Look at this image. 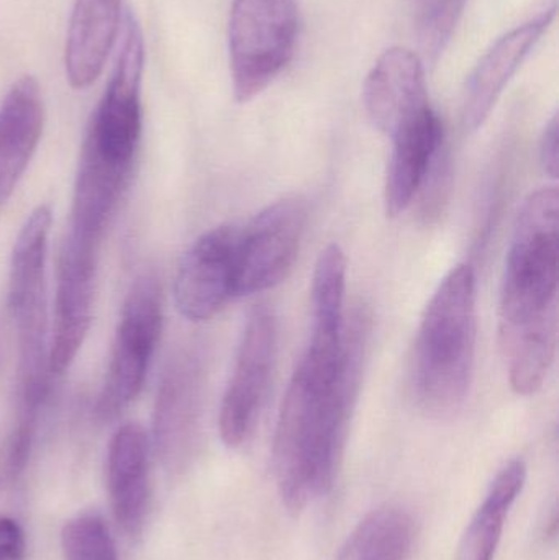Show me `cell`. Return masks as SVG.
Listing matches in <instances>:
<instances>
[{
	"label": "cell",
	"mask_w": 559,
	"mask_h": 560,
	"mask_svg": "<svg viewBox=\"0 0 559 560\" xmlns=\"http://www.w3.org/2000/svg\"><path fill=\"white\" fill-rule=\"evenodd\" d=\"M120 33L114 71L92 115L82 150L91 151L105 163L133 170L143 130L141 81L144 69L143 33L133 13H125Z\"/></svg>",
	"instance_id": "5"
},
{
	"label": "cell",
	"mask_w": 559,
	"mask_h": 560,
	"mask_svg": "<svg viewBox=\"0 0 559 560\" xmlns=\"http://www.w3.org/2000/svg\"><path fill=\"white\" fill-rule=\"evenodd\" d=\"M275 354V316L265 305L256 306L246 319L233 374L220 405V438L230 450L242 447L255 431L271 381Z\"/></svg>",
	"instance_id": "9"
},
{
	"label": "cell",
	"mask_w": 559,
	"mask_h": 560,
	"mask_svg": "<svg viewBox=\"0 0 559 560\" xmlns=\"http://www.w3.org/2000/svg\"><path fill=\"white\" fill-rule=\"evenodd\" d=\"M559 192L548 186L525 199L505 262L501 328L558 313Z\"/></svg>",
	"instance_id": "3"
},
{
	"label": "cell",
	"mask_w": 559,
	"mask_h": 560,
	"mask_svg": "<svg viewBox=\"0 0 559 560\" xmlns=\"http://www.w3.org/2000/svg\"><path fill=\"white\" fill-rule=\"evenodd\" d=\"M124 0H74L65 66L69 84L88 89L104 71L108 55L120 35Z\"/></svg>",
	"instance_id": "18"
},
{
	"label": "cell",
	"mask_w": 559,
	"mask_h": 560,
	"mask_svg": "<svg viewBox=\"0 0 559 560\" xmlns=\"http://www.w3.org/2000/svg\"><path fill=\"white\" fill-rule=\"evenodd\" d=\"M25 533L19 522L0 516V560H25Z\"/></svg>",
	"instance_id": "25"
},
{
	"label": "cell",
	"mask_w": 559,
	"mask_h": 560,
	"mask_svg": "<svg viewBox=\"0 0 559 560\" xmlns=\"http://www.w3.org/2000/svg\"><path fill=\"white\" fill-rule=\"evenodd\" d=\"M525 480L527 467L524 460H511L499 470L486 493L485 502L476 510L463 535L456 560H494L505 520L524 490Z\"/></svg>",
	"instance_id": "19"
},
{
	"label": "cell",
	"mask_w": 559,
	"mask_h": 560,
	"mask_svg": "<svg viewBox=\"0 0 559 560\" xmlns=\"http://www.w3.org/2000/svg\"><path fill=\"white\" fill-rule=\"evenodd\" d=\"M387 161L384 206L387 217L396 219L414 206L433 163L445 150V131L432 107L420 112L393 135Z\"/></svg>",
	"instance_id": "15"
},
{
	"label": "cell",
	"mask_w": 559,
	"mask_h": 560,
	"mask_svg": "<svg viewBox=\"0 0 559 560\" xmlns=\"http://www.w3.org/2000/svg\"><path fill=\"white\" fill-rule=\"evenodd\" d=\"M475 352V271L459 265L440 282L420 323L412 384L422 411L430 417H450L465 404Z\"/></svg>",
	"instance_id": "2"
},
{
	"label": "cell",
	"mask_w": 559,
	"mask_h": 560,
	"mask_svg": "<svg viewBox=\"0 0 559 560\" xmlns=\"http://www.w3.org/2000/svg\"><path fill=\"white\" fill-rule=\"evenodd\" d=\"M45 102L33 75L13 82L0 102V210L25 173L42 140Z\"/></svg>",
	"instance_id": "16"
},
{
	"label": "cell",
	"mask_w": 559,
	"mask_h": 560,
	"mask_svg": "<svg viewBox=\"0 0 559 560\" xmlns=\"http://www.w3.org/2000/svg\"><path fill=\"white\" fill-rule=\"evenodd\" d=\"M555 15L557 3L545 5L540 13L501 36L482 56L469 75L463 102V121L469 131L478 130L488 120L509 81L550 28Z\"/></svg>",
	"instance_id": "13"
},
{
	"label": "cell",
	"mask_w": 559,
	"mask_h": 560,
	"mask_svg": "<svg viewBox=\"0 0 559 560\" xmlns=\"http://www.w3.org/2000/svg\"><path fill=\"white\" fill-rule=\"evenodd\" d=\"M345 290H347V258L338 245H328L318 256L312 279L314 331L312 351L335 354L340 351L345 326Z\"/></svg>",
	"instance_id": "21"
},
{
	"label": "cell",
	"mask_w": 559,
	"mask_h": 560,
	"mask_svg": "<svg viewBox=\"0 0 559 560\" xmlns=\"http://www.w3.org/2000/svg\"><path fill=\"white\" fill-rule=\"evenodd\" d=\"M98 252L101 246L69 235L62 243L48 346L51 374L61 375L68 371L91 328Z\"/></svg>",
	"instance_id": "11"
},
{
	"label": "cell",
	"mask_w": 559,
	"mask_h": 560,
	"mask_svg": "<svg viewBox=\"0 0 559 560\" xmlns=\"http://www.w3.org/2000/svg\"><path fill=\"white\" fill-rule=\"evenodd\" d=\"M361 378L354 369L340 368L324 384L295 369L272 443L276 482L289 512H301L334 487Z\"/></svg>",
	"instance_id": "1"
},
{
	"label": "cell",
	"mask_w": 559,
	"mask_h": 560,
	"mask_svg": "<svg viewBox=\"0 0 559 560\" xmlns=\"http://www.w3.org/2000/svg\"><path fill=\"white\" fill-rule=\"evenodd\" d=\"M295 0H233L229 22L233 94L249 102L289 65L298 42Z\"/></svg>",
	"instance_id": "4"
},
{
	"label": "cell",
	"mask_w": 559,
	"mask_h": 560,
	"mask_svg": "<svg viewBox=\"0 0 559 560\" xmlns=\"http://www.w3.org/2000/svg\"><path fill=\"white\" fill-rule=\"evenodd\" d=\"M163 328V296L156 276L135 280L115 331L104 387L95 405L98 420L117 418L140 395Z\"/></svg>",
	"instance_id": "6"
},
{
	"label": "cell",
	"mask_w": 559,
	"mask_h": 560,
	"mask_svg": "<svg viewBox=\"0 0 559 560\" xmlns=\"http://www.w3.org/2000/svg\"><path fill=\"white\" fill-rule=\"evenodd\" d=\"M540 161L545 173L557 179L559 174V121L558 115L551 118L550 124L545 128L544 138L540 144Z\"/></svg>",
	"instance_id": "26"
},
{
	"label": "cell",
	"mask_w": 559,
	"mask_h": 560,
	"mask_svg": "<svg viewBox=\"0 0 559 560\" xmlns=\"http://www.w3.org/2000/svg\"><path fill=\"white\" fill-rule=\"evenodd\" d=\"M51 222V209L36 207L23 223L10 259L9 308L15 323L19 365L25 369L48 364L46 255Z\"/></svg>",
	"instance_id": "7"
},
{
	"label": "cell",
	"mask_w": 559,
	"mask_h": 560,
	"mask_svg": "<svg viewBox=\"0 0 559 560\" xmlns=\"http://www.w3.org/2000/svg\"><path fill=\"white\" fill-rule=\"evenodd\" d=\"M416 535L410 513L383 506L354 528L338 560H409Z\"/></svg>",
	"instance_id": "22"
},
{
	"label": "cell",
	"mask_w": 559,
	"mask_h": 560,
	"mask_svg": "<svg viewBox=\"0 0 559 560\" xmlns=\"http://www.w3.org/2000/svg\"><path fill=\"white\" fill-rule=\"evenodd\" d=\"M202 388L199 355L183 352L171 361L158 390L153 418L154 450L167 472H183L196 456Z\"/></svg>",
	"instance_id": "10"
},
{
	"label": "cell",
	"mask_w": 559,
	"mask_h": 560,
	"mask_svg": "<svg viewBox=\"0 0 559 560\" xmlns=\"http://www.w3.org/2000/svg\"><path fill=\"white\" fill-rule=\"evenodd\" d=\"M363 102L374 127L389 137L429 108L426 71L419 56L403 46L383 52L364 82Z\"/></svg>",
	"instance_id": "14"
},
{
	"label": "cell",
	"mask_w": 559,
	"mask_h": 560,
	"mask_svg": "<svg viewBox=\"0 0 559 560\" xmlns=\"http://www.w3.org/2000/svg\"><path fill=\"white\" fill-rule=\"evenodd\" d=\"M501 341L512 390L522 397L537 394L557 355L558 313L527 325L501 328Z\"/></svg>",
	"instance_id": "20"
},
{
	"label": "cell",
	"mask_w": 559,
	"mask_h": 560,
	"mask_svg": "<svg viewBox=\"0 0 559 560\" xmlns=\"http://www.w3.org/2000/svg\"><path fill=\"white\" fill-rule=\"evenodd\" d=\"M468 0H436L420 25L419 42L423 56L430 65L442 58L453 33L465 13Z\"/></svg>",
	"instance_id": "24"
},
{
	"label": "cell",
	"mask_w": 559,
	"mask_h": 560,
	"mask_svg": "<svg viewBox=\"0 0 559 560\" xmlns=\"http://www.w3.org/2000/svg\"><path fill=\"white\" fill-rule=\"evenodd\" d=\"M150 444L143 428L124 424L108 444L107 490L115 522L131 538L141 535L147 518L150 486Z\"/></svg>",
	"instance_id": "17"
},
{
	"label": "cell",
	"mask_w": 559,
	"mask_h": 560,
	"mask_svg": "<svg viewBox=\"0 0 559 560\" xmlns=\"http://www.w3.org/2000/svg\"><path fill=\"white\" fill-rule=\"evenodd\" d=\"M236 238V226H217L197 238L180 259L174 300L184 318L206 322L235 296Z\"/></svg>",
	"instance_id": "12"
},
{
	"label": "cell",
	"mask_w": 559,
	"mask_h": 560,
	"mask_svg": "<svg viewBox=\"0 0 559 560\" xmlns=\"http://www.w3.org/2000/svg\"><path fill=\"white\" fill-rule=\"evenodd\" d=\"M307 210L299 199H282L263 209L238 229L235 252V296L279 285L301 252Z\"/></svg>",
	"instance_id": "8"
},
{
	"label": "cell",
	"mask_w": 559,
	"mask_h": 560,
	"mask_svg": "<svg viewBox=\"0 0 559 560\" xmlns=\"http://www.w3.org/2000/svg\"><path fill=\"white\" fill-rule=\"evenodd\" d=\"M62 560H118L114 538L101 516L78 515L61 532Z\"/></svg>",
	"instance_id": "23"
}]
</instances>
